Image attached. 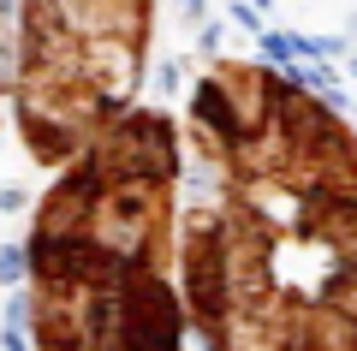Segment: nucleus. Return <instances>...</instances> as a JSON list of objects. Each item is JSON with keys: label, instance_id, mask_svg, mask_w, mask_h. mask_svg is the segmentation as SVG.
<instances>
[{"label": "nucleus", "instance_id": "f257e3e1", "mask_svg": "<svg viewBox=\"0 0 357 351\" xmlns=\"http://www.w3.org/2000/svg\"><path fill=\"white\" fill-rule=\"evenodd\" d=\"M178 155V292L203 351H357V131L274 66L215 60Z\"/></svg>", "mask_w": 357, "mask_h": 351}, {"label": "nucleus", "instance_id": "f03ea898", "mask_svg": "<svg viewBox=\"0 0 357 351\" xmlns=\"http://www.w3.org/2000/svg\"><path fill=\"white\" fill-rule=\"evenodd\" d=\"M178 126L131 107L60 167L30 232L36 351H185Z\"/></svg>", "mask_w": 357, "mask_h": 351}, {"label": "nucleus", "instance_id": "7ed1b4c3", "mask_svg": "<svg viewBox=\"0 0 357 351\" xmlns=\"http://www.w3.org/2000/svg\"><path fill=\"white\" fill-rule=\"evenodd\" d=\"M155 42V0H18V137L66 167L137 107Z\"/></svg>", "mask_w": 357, "mask_h": 351}]
</instances>
